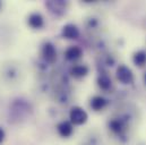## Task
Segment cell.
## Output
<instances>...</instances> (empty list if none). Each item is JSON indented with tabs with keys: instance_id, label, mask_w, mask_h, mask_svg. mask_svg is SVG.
<instances>
[{
	"instance_id": "6da1fadb",
	"label": "cell",
	"mask_w": 146,
	"mask_h": 145,
	"mask_svg": "<svg viewBox=\"0 0 146 145\" xmlns=\"http://www.w3.org/2000/svg\"><path fill=\"white\" fill-rule=\"evenodd\" d=\"M69 119H70L72 124L80 126V125H84L87 121L88 114L84 109L80 108V107H73L70 109V112H69Z\"/></svg>"
},
{
	"instance_id": "7a4b0ae2",
	"label": "cell",
	"mask_w": 146,
	"mask_h": 145,
	"mask_svg": "<svg viewBox=\"0 0 146 145\" xmlns=\"http://www.w3.org/2000/svg\"><path fill=\"white\" fill-rule=\"evenodd\" d=\"M117 78L122 84H130L134 82V75L133 72L125 65H121L117 69Z\"/></svg>"
},
{
	"instance_id": "3957f363",
	"label": "cell",
	"mask_w": 146,
	"mask_h": 145,
	"mask_svg": "<svg viewBox=\"0 0 146 145\" xmlns=\"http://www.w3.org/2000/svg\"><path fill=\"white\" fill-rule=\"evenodd\" d=\"M42 57L45 61L53 64L57 59V50L51 42H45L42 48Z\"/></svg>"
},
{
	"instance_id": "277c9868",
	"label": "cell",
	"mask_w": 146,
	"mask_h": 145,
	"mask_svg": "<svg viewBox=\"0 0 146 145\" xmlns=\"http://www.w3.org/2000/svg\"><path fill=\"white\" fill-rule=\"evenodd\" d=\"M57 130L61 137H69L74 132L73 124L70 121H61L57 126Z\"/></svg>"
},
{
	"instance_id": "5b68a950",
	"label": "cell",
	"mask_w": 146,
	"mask_h": 145,
	"mask_svg": "<svg viewBox=\"0 0 146 145\" xmlns=\"http://www.w3.org/2000/svg\"><path fill=\"white\" fill-rule=\"evenodd\" d=\"M62 36L68 40H75L79 36V30L74 24H67L62 27Z\"/></svg>"
},
{
	"instance_id": "8992f818",
	"label": "cell",
	"mask_w": 146,
	"mask_h": 145,
	"mask_svg": "<svg viewBox=\"0 0 146 145\" xmlns=\"http://www.w3.org/2000/svg\"><path fill=\"white\" fill-rule=\"evenodd\" d=\"M82 55H83V50L78 45H72L65 51V58L69 61L79 59L82 57Z\"/></svg>"
},
{
	"instance_id": "52a82bcc",
	"label": "cell",
	"mask_w": 146,
	"mask_h": 145,
	"mask_svg": "<svg viewBox=\"0 0 146 145\" xmlns=\"http://www.w3.org/2000/svg\"><path fill=\"white\" fill-rule=\"evenodd\" d=\"M27 23L29 25L32 27V29H35V30H38L41 27H43L44 25V19L42 17L41 14L38 13H33L29 16V19H27Z\"/></svg>"
},
{
	"instance_id": "ba28073f",
	"label": "cell",
	"mask_w": 146,
	"mask_h": 145,
	"mask_svg": "<svg viewBox=\"0 0 146 145\" xmlns=\"http://www.w3.org/2000/svg\"><path fill=\"white\" fill-rule=\"evenodd\" d=\"M108 104V101L107 99H104L103 96H100V95H96L94 96L92 100H91V108L93 109L94 111H101L102 109H104Z\"/></svg>"
},
{
	"instance_id": "9c48e42d",
	"label": "cell",
	"mask_w": 146,
	"mask_h": 145,
	"mask_svg": "<svg viewBox=\"0 0 146 145\" xmlns=\"http://www.w3.org/2000/svg\"><path fill=\"white\" fill-rule=\"evenodd\" d=\"M70 74H72V76L76 77V78L85 77L88 74V67L85 65H76L70 68Z\"/></svg>"
},
{
	"instance_id": "30bf717a",
	"label": "cell",
	"mask_w": 146,
	"mask_h": 145,
	"mask_svg": "<svg viewBox=\"0 0 146 145\" xmlns=\"http://www.w3.org/2000/svg\"><path fill=\"white\" fill-rule=\"evenodd\" d=\"M133 61H134V64H135L137 67H143V66H145L146 52L143 51V50L135 52L134 56H133Z\"/></svg>"
},
{
	"instance_id": "8fae6325",
	"label": "cell",
	"mask_w": 146,
	"mask_h": 145,
	"mask_svg": "<svg viewBox=\"0 0 146 145\" xmlns=\"http://www.w3.org/2000/svg\"><path fill=\"white\" fill-rule=\"evenodd\" d=\"M98 85L101 90L103 91H108L111 87V79L109 78V76L107 75H101L98 78Z\"/></svg>"
},
{
	"instance_id": "7c38bea8",
	"label": "cell",
	"mask_w": 146,
	"mask_h": 145,
	"mask_svg": "<svg viewBox=\"0 0 146 145\" xmlns=\"http://www.w3.org/2000/svg\"><path fill=\"white\" fill-rule=\"evenodd\" d=\"M109 127L110 129L117 134L121 133L123 129H125V126H123V122L119 119H112L111 121L109 122Z\"/></svg>"
},
{
	"instance_id": "4fadbf2b",
	"label": "cell",
	"mask_w": 146,
	"mask_h": 145,
	"mask_svg": "<svg viewBox=\"0 0 146 145\" xmlns=\"http://www.w3.org/2000/svg\"><path fill=\"white\" fill-rule=\"evenodd\" d=\"M3 140H5V130L0 127V144L3 142Z\"/></svg>"
},
{
	"instance_id": "5bb4252c",
	"label": "cell",
	"mask_w": 146,
	"mask_h": 145,
	"mask_svg": "<svg viewBox=\"0 0 146 145\" xmlns=\"http://www.w3.org/2000/svg\"><path fill=\"white\" fill-rule=\"evenodd\" d=\"M145 83H146V75H145Z\"/></svg>"
}]
</instances>
